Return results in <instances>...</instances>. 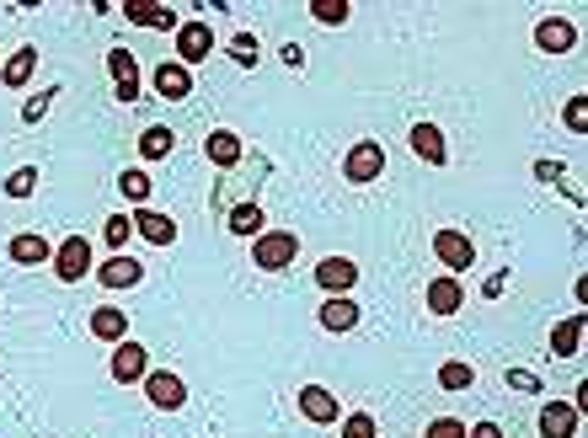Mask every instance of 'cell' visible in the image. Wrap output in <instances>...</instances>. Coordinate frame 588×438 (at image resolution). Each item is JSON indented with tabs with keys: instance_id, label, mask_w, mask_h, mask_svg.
Masks as SVG:
<instances>
[{
	"instance_id": "obj_1",
	"label": "cell",
	"mask_w": 588,
	"mask_h": 438,
	"mask_svg": "<svg viewBox=\"0 0 588 438\" xmlns=\"http://www.w3.org/2000/svg\"><path fill=\"white\" fill-rule=\"evenodd\" d=\"M294 257H300V236H294V230H262L252 241V268L257 273H284Z\"/></svg>"
},
{
	"instance_id": "obj_2",
	"label": "cell",
	"mask_w": 588,
	"mask_h": 438,
	"mask_svg": "<svg viewBox=\"0 0 588 438\" xmlns=\"http://www.w3.org/2000/svg\"><path fill=\"white\" fill-rule=\"evenodd\" d=\"M385 177V145H375V139H359V145H348L343 155V182L353 187H369Z\"/></svg>"
},
{
	"instance_id": "obj_3",
	"label": "cell",
	"mask_w": 588,
	"mask_h": 438,
	"mask_svg": "<svg viewBox=\"0 0 588 438\" xmlns=\"http://www.w3.org/2000/svg\"><path fill=\"white\" fill-rule=\"evenodd\" d=\"M139 385H145L156 412H182V406H188V385H182V374H172V369H150Z\"/></svg>"
},
{
	"instance_id": "obj_4",
	"label": "cell",
	"mask_w": 588,
	"mask_h": 438,
	"mask_svg": "<svg viewBox=\"0 0 588 438\" xmlns=\"http://www.w3.org/2000/svg\"><path fill=\"white\" fill-rule=\"evenodd\" d=\"M91 273V241L86 236H65L54 246V278L59 284H81Z\"/></svg>"
},
{
	"instance_id": "obj_5",
	"label": "cell",
	"mask_w": 588,
	"mask_h": 438,
	"mask_svg": "<svg viewBox=\"0 0 588 438\" xmlns=\"http://www.w3.org/2000/svg\"><path fill=\"white\" fill-rule=\"evenodd\" d=\"M433 257H439L450 273H471V262H476V241L466 236V230H433Z\"/></svg>"
},
{
	"instance_id": "obj_6",
	"label": "cell",
	"mask_w": 588,
	"mask_h": 438,
	"mask_svg": "<svg viewBox=\"0 0 588 438\" xmlns=\"http://www.w3.org/2000/svg\"><path fill=\"white\" fill-rule=\"evenodd\" d=\"M300 417L305 422H316V428H332V422H343V401L332 396L327 385H300Z\"/></svg>"
},
{
	"instance_id": "obj_7",
	"label": "cell",
	"mask_w": 588,
	"mask_h": 438,
	"mask_svg": "<svg viewBox=\"0 0 588 438\" xmlns=\"http://www.w3.org/2000/svg\"><path fill=\"white\" fill-rule=\"evenodd\" d=\"M214 54V27L209 22H177V65H198V59H209Z\"/></svg>"
},
{
	"instance_id": "obj_8",
	"label": "cell",
	"mask_w": 588,
	"mask_h": 438,
	"mask_svg": "<svg viewBox=\"0 0 588 438\" xmlns=\"http://www.w3.org/2000/svg\"><path fill=\"white\" fill-rule=\"evenodd\" d=\"M107 369H113V380H118V385H139V380L150 374V353L139 348L134 337H123L118 348H113V364H107Z\"/></svg>"
},
{
	"instance_id": "obj_9",
	"label": "cell",
	"mask_w": 588,
	"mask_h": 438,
	"mask_svg": "<svg viewBox=\"0 0 588 438\" xmlns=\"http://www.w3.org/2000/svg\"><path fill=\"white\" fill-rule=\"evenodd\" d=\"M6 252H11V262H17V268H43V262H54V246H49V236H43V230H17Z\"/></svg>"
},
{
	"instance_id": "obj_10",
	"label": "cell",
	"mask_w": 588,
	"mask_h": 438,
	"mask_svg": "<svg viewBox=\"0 0 588 438\" xmlns=\"http://www.w3.org/2000/svg\"><path fill=\"white\" fill-rule=\"evenodd\" d=\"M107 70H113V97L123 107H134L139 102V65H134V54L129 49H113V54H107Z\"/></svg>"
},
{
	"instance_id": "obj_11",
	"label": "cell",
	"mask_w": 588,
	"mask_h": 438,
	"mask_svg": "<svg viewBox=\"0 0 588 438\" xmlns=\"http://www.w3.org/2000/svg\"><path fill=\"white\" fill-rule=\"evenodd\" d=\"M583 412L572 401H546L540 406V438H578Z\"/></svg>"
},
{
	"instance_id": "obj_12",
	"label": "cell",
	"mask_w": 588,
	"mask_h": 438,
	"mask_svg": "<svg viewBox=\"0 0 588 438\" xmlns=\"http://www.w3.org/2000/svg\"><path fill=\"white\" fill-rule=\"evenodd\" d=\"M150 81H156V91H161L166 102H188V97H193V70L177 65V59H161Z\"/></svg>"
},
{
	"instance_id": "obj_13",
	"label": "cell",
	"mask_w": 588,
	"mask_h": 438,
	"mask_svg": "<svg viewBox=\"0 0 588 438\" xmlns=\"http://www.w3.org/2000/svg\"><path fill=\"white\" fill-rule=\"evenodd\" d=\"M572 43H578V27H572L567 17H540L535 22V49L540 54H567Z\"/></svg>"
},
{
	"instance_id": "obj_14",
	"label": "cell",
	"mask_w": 588,
	"mask_h": 438,
	"mask_svg": "<svg viewBox=\"0 0 588 438\" xmlns=\"http://www.w3.org/2000/svg\"><path fill=\"white\" fill-rule=\"evenodd\" d=\"M460 305H466V289H460L455 273L428 278V316H455Z\"/></svg>"
},
{
	"instance_id": "obj_15",
	"label": "cell",
	"mask_w": 588,
	"mask_h": 438,
	"mask_svg": "<svg viewBox=\"0 0 588 438\" xmlns=\"http://www.w3.org/2000/svg\"><path fill=\"white\" fill-rule=\"evenodd\" d=\"M225 230H230V236H241V241H257L262 230H268V214H262L257 198H246V203H236V209L225 214Z\"/></svg>"
},
{
	"instance_id": "obj_16",
	"label": "cell",
	"mask_w": 588,
	"mask_h": 438,
	"mask_svg": "<svg viewBox=\"0 0 588 438\" xmlns=\"http://www.w3.org/2000/svg\"><path fill=\"white\" fill-rule=\"evenodd\" d=\"M123 17H129L134 27H150V33H166V27H177V11L161 6V0H129V6H123Z\"/></svg>"
},
{
	"instance_id": "obj_17",
	"label": "cell",
	"mask_w": 588,
	"mask_h": 438,
	"mask_svg": "<svg viewBox=\"0 0 588 438\" xmlns=\"http://www.w3.org/2000/svg\"><path fill=\"white\" fill-rule=\"evenodd\" d=\"M316 284L327 294H348L353 284H359V268H353L348 257H321L316 262Z\"/></svg>"
},
{
	"instance_id": "obj_18",
	"label": "cell",
	"mask_w": 588,
	"mask_h": 438,
	"mask_svg": "<svg viewBox=\"0 0 588 438\" xmlns=\"http://www.w3.org/2000/svg\"><path fill=\"white\" fill-rule=\"evenodd\" d=\"M359 316L364 310L348 300V294H327V305L316 310V321L327 326V332H353V326H359Z\"/></svg>"
},
{
	"instance_id": "obj_19",
	"label": "cell",
	"mask_w": 588,
	"mask_h": 438,
	"mask_svg": "<svg viewBox=\"0 0 588 438\" xmlns=\"http://www.w3.org/2000/svg\"><path fill=\"white\" fill-rule=\"evenodd\" d=\"M134 230L150 246H172L177 241V219L172 214H156V209H134Z\"/></svg>"
},
{
	"instance_id": "obj_20",
	"label": "cell",
	"mask_w": 588,
	"mask_h": 438,
	"mask_svg": "<svg viewBox=\"0 0 588 438\" xmlns=\"http://www.w3.org/2000/svg\"><path fill=\"white\" fill-rule=\"evenodd\" d=\"M33 70H38V49H33V43H22V49L11 54L6 65H0V86H6V91H22L27 81H33Z\"/></svg>"
},
{
	"instance_id": "obj_21",
	"label": "cell",
	"mask_w": 588,
	"mask_h": 438,
	"mask_svg": "<svg viewBox=\"0 0 588 438\" xmlns=\"http://www.w3.org/2000/svg\"><path fill=\"white\" fill-rule=\"evenodd\" d=\"M412 155H417V161H428V166H444V161H450V150H444V134L439 129H433V123H412Z\"/></svg>"
},
{
	"instance_id": "obj_22",
	"label": "cell",
	"mask_w": 588,
	"mask_h": 438,
	"mask_svg": "<svg viewBox=\"0 0 588 438\" xmlns=\"http://www.w3.org/2000/svg\"><path fill=\"white\" fill-rule=\"evenodd\" d=\"M91 337H97V342H113V348H118V342L129 337V316H123V310H113V305H97V310H91Z\"/></svg>"
},
{
	"instance_id": "obj_23",
	"label": "cell",
	"mask_w": 588,
	"mask_h": 438,
	"mask_svg": "<svg viewBox=\"0 0 588 438\" xmlns=\"http://www.w3.org/2000/svg\"><path fill=\"white\" fill-rule=\"evenodd\" d=\"M139 278H145V268H139L134 257H123V252H118V257H107V268L97 273V284H102V289H134Z\"/></svg>"
},
{
	"instance_id": "obj_24",
	"label": "cell",
	"mask_w": 588,
	"mask_h": 438,
	"mask_svg": "<svg viewBox=\"0 0 588 438\" xmlns=\"http://www.w3.org/2000/svg\"><path fill=\"white\" fill-rule=\"evenodd\" d=\"M578 348H583V316H562L551 326V353L556 358H578Z\"/></svg>"
},
{
	"instance_id": "obj_25",
	"label": "cell",
	"mask_w": 588,
	"mask_h": 438,
	"mask_svg": "<svg viewBox=\"0 0 588 438\" xmlns=\"http://www.w3.org/2000/svg\"><path fill=\"white\" fill-rule=\"evenodd\" d=\"M204 155L214 166H236L241 161V139L230 134V129H209V139H204Z\"/></svg>"
},
{
	"instance_id": "obj_26",
	"label": "cell",
	"mask_w": 588,
	"mask_h": 438,
	"mask_svg": "<svg viewBox=\"0 0 588 438\" xmlns=\"http://www.w3.org/2000/svg\"><path fill=\"white\" fill-rule=\"evenodd\" d=\"M172 150H177V134L166 129V123H150V129L139 134V155H145V161H166Z\"/></svg>"
},
{
	"instance_id": "obj_27",
	"label": "cell",
	"mask_w": 588,
	"mask_h": 438,
	"mask_svg": "<svg viewBox=\"0 0 588 438\" xmlns=\"http://www.w3.org/2000/svg\"><path fill=\"white\" fill-rule=\"evenodd\" d=\"M476 385V364L466 358H444L439 364V390H471Z\"/></svg>"
},
{
	"instance_id": "obj_28",
	"label": "cell",
	"mask_w": 588,
	"mask_h": 438,
	"mask_svg": "<svg viewBox=\"0 0 588 438\" xmlns=\"http://www.w3.org/2000/svg\"><path fill=\"white\" fill-rule=\"evenodd\" d=\"M118 193L134 203V209H150V177L145 171H118Z\"/></svg>"
},
{
	"instance_id": "obj_29",
	"label": "cell",
	"mask_w": 588,
	"mask_h": 438,
	"mask_svg": "<svg viewBox=\"0 0 588 438\" xmlns=\"http://www.w3.org/2000/svg\"><path fill=\"white\" fill-rule=\"evenodd\" d=\"M311 17L321 27H343L353 17V6H348V0H311Z\"/></svg>"
},
{
	"instance_id": "obj_30",
	"label": "cell",
	"mask_w": 588,
	"mask_h": 438,
	"mask_svg": "<svg viewBox=\"0 0 588 438\" xmlns=\"http://www.w3.org/2000/svg\"><path fill=\"white\" fill-rule=\"evenodd\" d=\"M33 187H38V166H17L6 182H0V193L6 198H33Z\"/></svg>"
},
{
	"instance_id": "obj_31",
	"label": "cell",
	"mask_w": 588,
	"mask_h": 438,
	"mask_svg": "<svg viewBox=\"0 0 588 438\" xmlns=\"http://www.w3.org/2000/svg\"><path fill=\"white\" fill-rule=\"evenodd\" d=\"M102 236H107V246H113V252H123V246H129V236H134V219H129V214H107Z\"/></svg>"
},
{
	"instance_id": "obj_32",
	"label": "cell",
	"mask_w": 588,
	"mask_h": 438,
	"mask_svg": "<svg viewBox=\"0 0 588 438\" xmlns=\"http://www.w3.org/2000/svg\"><path fill=\"white\" fill-rule=\"evenodd\" d=\"M230 59H236L241 70H252L257 65V33H236V38H230Z\"/></svg>"
},
{
	"instance_id": "obj_33",
	"label": "cell",
	"mask_w": 588,
	"mask_h": 438,
	"mask_svg": "<svg viewBox=\"0 0 588 438\" xmlns=\"http://www.w3.org/2000/svg\"><path fill=\"white\" fill-rule=\"evenodd\" d=\"M562 123L572 134H588V97H572L567 107H562Z\"/></svg>"
},
{
	"instance_id": "obj_34",
	"label": "cell",
	"mask_w": 588,
	"mask_h": 438,
	"mask_svg": "<svg viewBox=\"0 0 588 438\" xmlns=\"http://www.w3.org/2000/svg\"><path fill=\"white\" fill-rule=\"evenodd\" d=\"M380 428H375V417H369V412H348L343 417V438H375Z\"/></svg>"
},
{
	"instance_id": "obj_35",
	"label": "cell",
	"mask_w": 588,
	"mask_h": 438,
	"mask_svg": "<svg viewBox=\"0 0 588 438\" xmlns=\"http://www.w3.org/2000/svg\"><path fill=\"white\" fill-rule=\"evenodd\" d=\"M423 438H466V422L460 417H433L423 428Z\"/></svg>"
},
{
	"instance_id": "obj_36",
	"label": "cell",
	"mask_w": 588,
	"mask_h": 438,
	"mask_svg": "<svg viewBox=\"0 0 588 438\" xmlns=\"http://www.w3.org/2000/svg\"><path fill=\"white\" fill-rule=\"evenodd\" d=\"M54 97H59V86H49V91H43V97H33V102L22 107V123H38L43 113H49V102H54Z\"/></svg>"
},
{
	"instance_id": "obj_37",
	"label": "cell",
	"mask_w": 588,
	"mask_h": 438,
	"mask_svg": "<svg viewBox=\"0 0 588 438\" xmlns=\"http://www.w3.org/2000/svg\"><path fill=\"white\" fill-rule=\"evenodd\" d=\"M503 380H508V390H530V396H535V390H540V380H535V374H530V369H508V374H503Z\"/></svg>"
},
{
	"instance_id": "obj_38",
	"label": "cell",
	"mask_w": 588,
	"mask_h": 438,
	"mask_svg": "<svg viewBox=\"0 0 588 438\" xmlns=\"http://www.w3.org/2000/svg\"><path fill=\"white\" fill-rule=\"evenodd\" d=\"M567 166L562 161H535V182H562Z\"/></svg>"
},
{
	"instance_id": "obj_39",
	"label": "cell",
	"mask_w": 588,
	"mask_h": 438,
	"mask_svg": "<svg viewBox=\"0 0 588 438\" xmlns=\"http://www.w3.org/2000/svg\"><path fill=\"white\" fill-rule=\"evenodd\" d=\"M278 59H284L289 70H300L305 65V49H300V43H284V54H278Z\"/></svg>"
},
{
	"instance_id": "obj_40",
	"label": "cell",
	"mask_w": 588,
	"mask_h": 438,
	"mask_svg": "<svg viewBox=\"0 0 588 438\" xmlns=\"http://www.w3.org/2000/svg\"><path fill=\"white\" fill-rule=\"evenodd\" d=\"M503 289H508V273H492V278H487V284H482V294H487V300H498V294H503Z\"/></svg>"
},
{
	"instance_id": "obj_41",
	"label": "cell",
	"mask_w": 588,
	"mask_h": 438,
	"mask_svg": "<svg viewBox=\"0 0 588 438\" xmlns=\"http://www.w3.org/2000/svg\"><path fill=\"white\" fill-rule=\"evenodd\" d=\"M466 438H503L498 422H476V428H466Z\"/></svg>"
},
{
	"instance_id": "obj_42",
	"label": "cell",
	"mask_w": 588,
	"mask_h": 438,
	"mask_svg": "<svg viewBox=\"0 0 588 438\" xmlns=\"http://www.w3.org/2000/svg\"><path fill=\"white\" fill-rule=\"evenodd\" d=\"M0 65H6V59H0Z\"/></svg>"
}]
</instances>
